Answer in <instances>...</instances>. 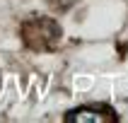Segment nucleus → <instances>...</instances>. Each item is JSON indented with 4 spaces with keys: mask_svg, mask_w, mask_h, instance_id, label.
I'll use <instances>...</instances> for the list:
<instances>
[{
    "mask_svg": "<svg viewBox=\"0 0 128 123\" xmlns=\"http://www.w3.org/2000/svg\"><path fill=\"white\" fill-rule=\"evenodd\" d=\"M20 39L29 51H56L63 39V29L53 17L32 14L20 24Z\"/></svg>",
    "mask_w": 128,
    "mask_h": 123,
    "instance_id": "obj_1",
    "label": "nucleus"
},
{
    "mask_svg": "<svg viewBox=\"0 0 128 123\" xmlns=\"http://www.w3.org/2000/svg\"><path fill=\"white\" fill-rule=\"evenodd\" d=\"M63 121L65 123H116L118 114L109 104H82L78 109H70Z\"/></svg>",
    "mask_w": 128,
    "mask_h": 123,
    "instance_id": "obj_2",
    "label": "nucleus"
}]
</instances>
